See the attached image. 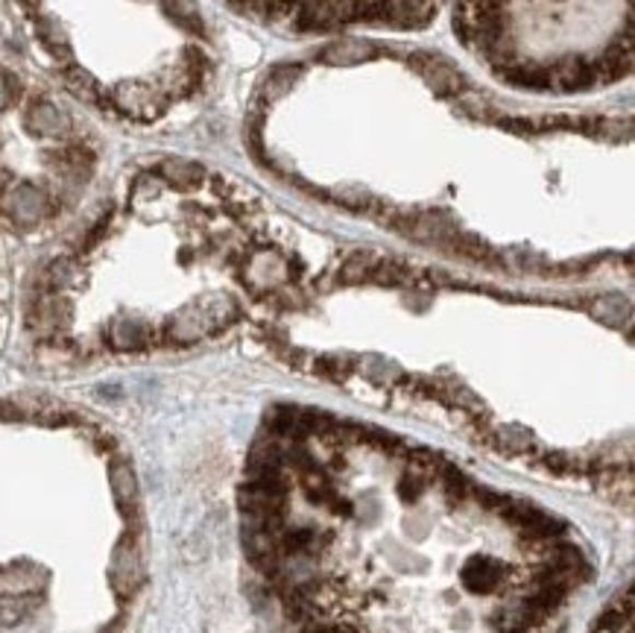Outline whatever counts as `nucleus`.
I'll return each instance as SVG.
<instances>
[{"instance_id": "nucleus-1", "label": "nucleus", "mask_w": 635, "mask_h": 633, "mask_svg": "<svg viewBox=\"0 0 635 633\" xmlns=\"http://www.w3.org/2000/svg\"><path fill=\"white\" fill-rule=\"evenodd\" d=\"M240 534L291 633H556L591 560L544 507L373 425L275 408Z\"/></svg>"}, {"instance_id": "nucleus-2", "label": "nucleus", "mask_w": 635, "mask_h": 633, "mask_svg": "<svg viewBox=\"0 0 635 633\" xmlns=\"http://www.w3.org/2000/svg\"><path fill=\"white\" fill-rule=\"evenodd\" d=\"M366 0H299L296 7V27L299 30H334L340 24L363 21Z\"/></svg>"}, {"instance_id": "nucleus-3", "label": "nucleus", "mask_w": 635, "mask_h": 633, "mask_svg": "<svg viewBox=\"0 0 635 633\" xmlns=\"http://www.w3.org/2000/svg\"><path fill=\"white\" fill-rule=\"evenodd\" d=\"M436 19V0H378L366 3L363 21H378L396 30H425Z\"/></svg>"}, {"instance_id": "nucleus-4", "label": "nucleus", "mask_w": 635, "mask_h": 633, "mask_svg": "<svg viewBox=\"0 0 635 633\" xmlns=\"http://www.w3.org/2000/svg\"><path fill=\"white\" fill-rule=\"evenodd\" d=\"M111 101L120 112H127L129 118L138 120H153L158 118L167 106V92L162 85L155 83H141V80H132V83H120L115 92H111Z\"/></svg>"}, {"instance_id": "nucleus-5", "label": "nucleus", "mask_w": 635, "mask_h": 633, "mask_svg": "<svg viewBox=\"0 0 635 633\" xmlns=\"http://www.w3.org/2000/svg\"><path fill=\"white\" fill-rule=\"evenodd\" d=\"M408 65L416 71L422 80H425L431 89H434L436 94H448V97H460V94L469 89L466 85V77L454 68L448 59H443V56H434V54H425V50H419V54H413L408 59Z\"/></svg>"}, {"instance_id": "nucleus-6", "label": "nucleus", "mask_w": 635, "mask_h": 633, "mask_svg": "<svg viewBox=\"0 0 635 633\" xmlns=\"http://www.w3.org/2000/svg\"><path fill=\"white\" fill-rule=\"evenodd\" d=\"M0 209L10 214L12 221L21 223V226H33L45 218L47 211H50V200H47V194L36 185H12L10 191L0 197Z\"/></svg>"}, {"instance_id": "nucleus-7", "label": "nucleus", "mask_w": 635, "mask_h": 633, "mask_svg": "<svg viewBox=\"0 0 635 633\" xmlns=\"http://www.w3.org/2000/svg\"><path fill=\"white\" fill-rule=\"evenodd\" d=\"M381 56V47L375 42H366V38H340V42H331V45L319 54V59L326 65H334V68H349V65H363Z\"/></svg>"}, {"instance_id": "nucleus-8", "label": "nucleus", "mask_w": 635, "mask_h": 633, "mask_svg": "<svg viewBox=\"0 0 635 633\" xmlns=\"http://www.w3.org/2000/svg\"><path fill=\"white\" fill-rule=\"evenodd\" d=\"M551 85L563 89V92H583L595 85L591 77V65L586 59H563L551 68Z\"/></svg>"}, {"instance_id": "nucleus-9", "label": "nucleus", "mask_w": 635, "mask_h": 633, "mask_svg": "<svg viewBox=\"0 0 635 633\" xmlns=\"http://www.w3.org/2000/svg\"><path fill=\"white\" fill-rule=\"evenodd\" d=\"M27 127L42 138H59L71 129V120L64 118L62 109H56L54 103H36L27 115Z\"/></svg>"}, {"instance_id": "nucleus-10", "label": "nucleus", "mask_w": 635, "mask_h": 633, "mask_svg": "<svg viewBox=\"0 0 635 633\" xmlns=\"http://www.w3.org/2000/svg\"><path fill=\"white\" fill-rule=\"evenodd\" d=\"M158 174H162L164 183L179 188V191H193L205 179V171L197 162H188V159H167Z\"/></svg>"}, {"instance_id": "nucleus-11", "label": "nucleus", "mask_w": 635, "mask_h": 633, "mask_svg": "<svg viewBox=\"0 0 635 633\" xmlns=\"http://www.w3.org/2000/svg\"><path fill=\"white\" fill-rule=\"evenodd\" d=\"M501 77L507 83L518 85V89H530V92H551V68H542V65H507Z\"/></svg>"}, {"instance_id": "nucleus-12", "label": "nucleus", "mask_w": 635, "mask_h": 633, "mask_svg": "<svg viewBox=\"0 0 635 633\" xmlns=\"http://www.w3.org/2000/svg\"><path fill=\"white\" fill-rule=\"evenodd\" d=\"M633 628V605H630V589L624 596H615V601L600 613L595 633H630Z\"/></svg>"}, {"instance_id": "nucleus-13", "label": "nucleus", "mask_w": 635, "mask_h": 633, "mask_svg": "<svg viewBox=\"0 0 635 633\" xmlns=\"http://www.w3.org/2000/svg\"><path fill=\"white\" fill-rule=\"evenodd\" d=\"M302 77V65H279V68H272L270 77H267V83L261 89V97L267 103L279 101L282 94H287L293 89V83Z\"/></svg>"}, {"instance_id": "nucleus-14", "label": "nucleus", "mask_w": 635, "mask_h": 633, "mask_svg": "<svg viewBox=\"0 0 635 633\" xmlns=\"http://www.w3.org/2000/svg\"><path fill=\"white\" fill-rule=\"evenodd\" d=\"M164 12L170 15L179 27H185L193 36H202V15L197 0H162Z\"/></svg>"}, {"instance_id": "nucleus-15", "label": "nucleus", "mask_w": 635, "mask_h": 633, "mask_svg": "<svg viewBox=\"0 0 635 633\" xmlns=\"http://www.w3.org/2000/svg\"><path fill=\"white\" fill-rule=\"evenodd\" d=\"M38 38L45 42L47 50H50L59 62H71V45H68V36H64V30L59 27L56 21L50 19L38 21Z\"/></svg>"}, {"instance_id": "nucleus-16", "label": "nucleus", "mask_w": 635, "mask_h": 633, "mask_svg": "<svg viewBox=\"0 0 635 633\" xmlns=\"http://www.w3.org/2000/svg\"><path fill=\"white\" fill-rule=\"evenodd\" d=\"M64 83H68V89H71L80 101H85V103L101 101V85L94 83V77H91L89 71H82V68H68Z\"/></svg>"}, {"instance_id": "nucleus-17", "label": "nucleus", "mask_w": 635, "mask_h": 633, "mask_svg": "<svg viewBox=\"0 0 635 633\" xmlns=\"http://www.w3.org/2000/svg\"><path fill=\"white\" fill-rule=\"evenodd\" d=\"M495 124H498L501 129H509V132H516V136H530L536 129V124L533 120H527V118H495Z\"/></svg>"}, {"instance_id": "nucleus-18", "label": "nucleus", "mask_w": 635, "mask_h": 633, "mask_svg": "<svg viewBox=\"0 0 635 633\" xmlns=\"http://www.w3.org/2000/svg\"><path fill=\"white\" fill-rule=\"evenodd\" d=\"M15 94H19L15 80H12L10 74H0V109H3V106H10V103L15 101Z\"/></svg>"}, {"instance_id": "nucleus-19", "label": "nucleus", "mask_w": 635, "mask_h": 633, "mask_svg": "<svg viewBox=\"0 0 635 633\" xmlns=\"http://www.w3.org/2000/svg\"><path fill=\"white\" fill-rule=\"evenodd\" d=\"M246 7H252L255 12H263V15H267V10H270V3L272 0H244Z\"/></svg>"}, {"instance_id": "nucleus-20", "label": "nucleus", "mask_w": 635, "mask_h": 633, "mask_svg": "<svg viewBox=\"0 0 635 633\" xmlns=\"http://www.w3.org/2000/svg\"><path fill=\"white\" fill-rule=\"evenodd\" d=\"M21 3H24L27 10H38V3H42V0H21Z\"/></svg>"}]
</instances>
